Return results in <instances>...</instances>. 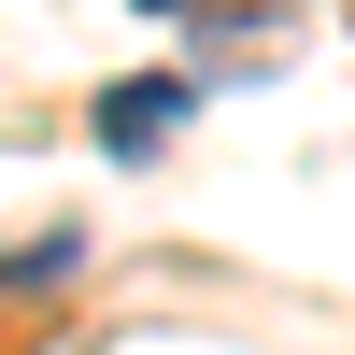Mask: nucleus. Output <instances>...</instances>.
I'll return each instance as SVG.
<instances>
[{
  "label": "nucleus",
  "mask_w": 355,
  "mask_h": 355,
  "mask_svg": "<svg viewBox=\"0 0 355 355\" xmlns=\"http://www.w3.org/2000/svg\"><path fill=\"white\" fill-rule=\"evenodd\" d=\"M71 270H85V227H43V242L0 256V284H71Z\"/></svg>",
  "instance_id": "2"
},
{
  "label": "nucleus",
  "mask_w": 355,
  "mask_h": 355,
  "mask_svg": "<svg viewBox=\"0 0 355 355\" xmlns=\"http://www.w3.org/2000/svg\"><path fill=\"white\" fill-rule=\"evenodd\" d=\"M185 114H199V71H114L85 100V128H100V157H157Z\"/></svg>",
  "instance_id": "1"
}]
</instances>
